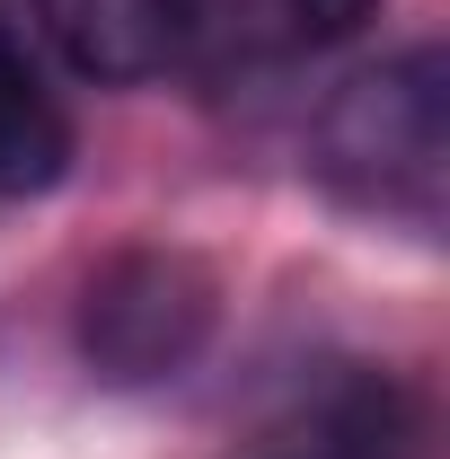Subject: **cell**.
<instances>
[{"label": "cell", "instance_id": "obj_1", "mask_svg": "<svg viewBox=\"0 0 450 459\" xmlns=\"http://www.w3.org/2000/svg\"><path fill=\"white\" fill-rule=\"evenodd\" d=\"M442 160H450V62L433 45L380 62V71H353L318 107V177L353 204L433 212Z\"/></svg>", "mask_w": 450, "mask_h": 459}, {"label": "cell", "instance_id": "obj_2", "mask_svg": "<svg viewBox=\"0 0 450 459\" xmlns=\"http://www.w3.org/2000/svg\"><path fill=\"white\" fill-rule=\"evenodd\" d=\"M221 327V283L186 247H124L89 274L80 300V353L107 389H160L177 380Z\"/></svg>", "mask_w": 450, "mask_h": 459}, {"label": "cell", "instance_id": "obj_3", "mask_svg": "<svg viewBox=\"0 0 450 459\" xmlns=\"http://www.w3.org/2000/svg\"><path fill=\"white\" fill-rule=\"evenodd\" d=\"M36 18L62 45V62L98 89L160 80L186 54V0H36Z\"/></svg>", "mask_w": 450, "mask_h": 459}, {"label": "cell", "instance_id": "obj_4", "mask_svg": "<svg viewBox=\"0 0 450 459\" xmlns=\"http://www.w3.org/2000/svg\"><path fill=\"white\" fill-rule=\"evenodd\" d=\"M71 177V115L54 107L45 71L0 27V195H45Z\"/></svg>", "mask_w": 450, "mask_h": 459}, {"label": "cell", "instance_id": "obj_5", "mask_svg": "<svg viewBox=\"0 0 450 459\" xmlns=\"http://www.w3.org/2000/svg\"><path fill=\"white\" fill-rule=\"evenodd\" d=\"M424 451V415L389 371H344L336 398L318 406V442L300 459H415Z\"/></svg>", "mask_w": 450, "mask_h": 459}, {"label": "cell", "instance_id": "obj_6", "mask_svg": "<svg viewBox=\"0 0 450 459\" xmlns=\"http://www.w3.org/2000/svg\"><path fill=\"white\" fill-rule=\"evenodd\" d=\"M274 18L291 45H344L380 18V0H274Z\"/></svg>", "mask_w": 450, "mask_h": 459}]
</instances>
